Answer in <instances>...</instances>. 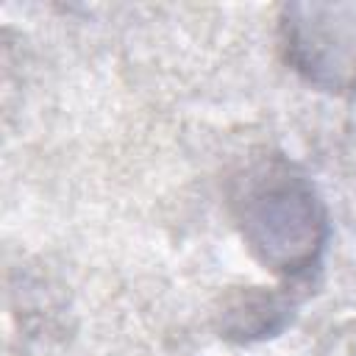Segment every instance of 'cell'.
<instances>
[{"label": "cell", "instance_id": "cell-1", "mask_svg": "<svg viewBox=\"0 0 356 356\" xmlns=\"http://www.w3.org/2000/svg\"><path fill=\"white\" fill-rule=\"evenodd\" d=\"M236 220L245 242L261 264L281 275L317 267L328 225L312 184L284 161L259 167L236 197Z\"/></svg>", "mask_w": 356, "mask_h": 356}, {"label": "cell", "instance_id": "cell-2", "mask_svg": "<svg viewBox=\"0 0 356 356\" xmlns=\"http://www.w3.org/2000/svg\"><path fill=\"white\" fill-rule=\"evenodd\" d=\"M292 70L334 95L356 92V3H292L281 14Z\"/></svg>", "mask_w": 356, "mask_h": 356}]
</instances>
